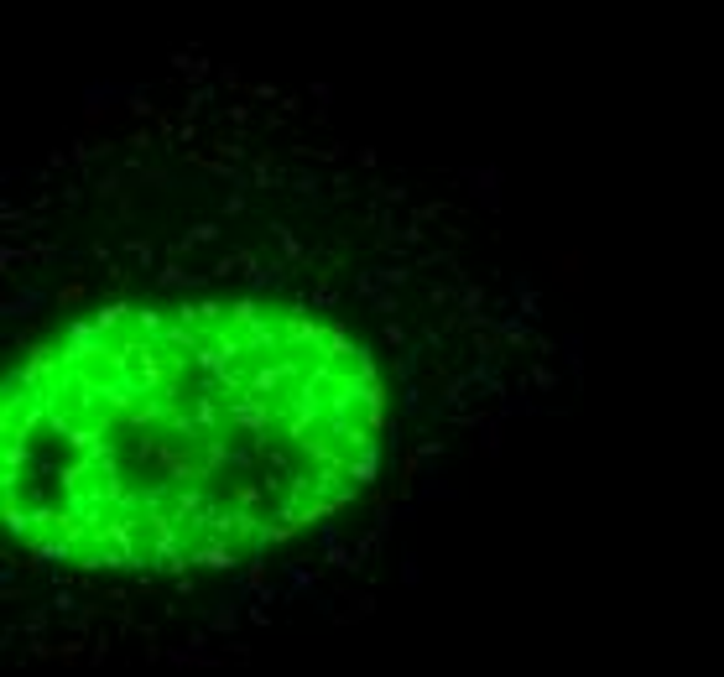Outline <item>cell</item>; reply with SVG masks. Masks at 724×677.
<instances>
[{
    "label": "cell",
    "instance_id": "6da1fadb",
    "mask_svg": "<svg viewBox=\"0 0 724 677\" xmlns=\"http://www.w3.org/2000/svg\"><path fill=\"white\" fill-rule=\"evenodd\" d=\"M380 433L376 360L313 313L109 308L5 381L0 511L68 568L251 563L360 495Z\"/></svg>",
    "mask_w": 724,
    "mask_h": 677
}]
</instances>
